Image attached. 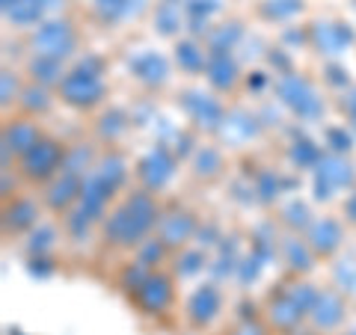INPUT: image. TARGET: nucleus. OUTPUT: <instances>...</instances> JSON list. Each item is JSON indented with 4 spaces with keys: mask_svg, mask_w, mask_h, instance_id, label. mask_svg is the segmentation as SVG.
<instances>
[{
    "mask_svg": "<svg viewBox=\"0 0 356 335\" xmlns=\"http://www.w3.org/2000/svg\"><path fill=\"white\" fill-rule=\"evenodd\" d=\"M154 27L163 36H172V33L181 30V3L178 0H161L154 6Z\"/></svg>",
    "mask_w": 356,
    "mask_h": 335,
    "instance_id": "obj_26",
    "label": "nucleus"
},
{
    "mask_svg": "<svg viewBox=\"0 0 356 335\" xmlns=\"http://www.w3.org/2000/svg\"><path fill=\"white\" fill-rule=\"evenodd\" d=\"M42 137H39V128L33 125L30 119H15L3 128V166H9V158L13 154H27L33 146H36Z\"/></svg>",
    "mask_w": 356,
    "mask_h": 335,
    "instance_id": "obj_11",
    "label": "nucleus"
},
{
    "mask_svg": "<svg viewBox=\"0 0 356 335\" xmlns=\"http://www.w3.org/2000/svg\"><path fill=\"white\" fill-rule=\"evenodd\" d=\"M27 69H30L33 81H36L39 86H54V83L60 86L63 77H65L63 63H60V60H51V57H33Z\"/></svg>",
    "mask_w": 356,
    "mask_h": 335,
    "instance_id": "obj_25",
    "label": "nucleus"
},
{
    "mask_svg": "<svg viewBox=\"0 0 356 335\" xmlns=\"http://www.w3.org/2000/svg\"><path fill=\"white\" fill-rule=\"evenodd\" d=\"M196 234V217L187 214V211H172V214L161 217L158 222V238L166 247H184Z\"/></svg>",
    "mask_w": 356,
    "mask_h": 335,
    "instance_id": "obj_15",
    "label": "nucleus"
},
{
    "mask_svg": "<svg viewBox=\"0 0 356 335\" xmlns=\"http://www.w3.org/2000/svg\"><path fill=\"white\" fill-rule=\"evenodd\" d=\"M134 297H137V303H140V309L146 311V315H161V311H166V309H170V303H172V282H170V276L149 273V279L143 282V288Z\"/></svg>",
    "mask_w": 356,
    "mask_h": 335,
    "instance_id": "obj_9",
    "label": "nucleus"
},
{
    "mask_svg": "<svg viewBox=\"0 0 356 335\" xmlns=\"http://www.w3.org/2000/svg\"><path fill=\"white\" fill-rule=\"evenodd\" d=\"M270 63H276L280 69H288V57H285V54H270Z\"/></svg>",
    "mask_w": 356,
    "mask_h": 335,
    "instance_id": "obj_56",
    "label": "nucleus"
},
{
    "mask_svg": "<svg viewBox=\"0 0 356 335\" xmlns=\"http://www.w3.org/2000/svg\"><path fill=\"white\" fill-rule=\"evenodd\" d=\"M54 243H57V231H54V226H36V229L30 231L27 250L33 255H44L48 250H54Z\"/></svg>",
    "mask_w": 356,
    "mask_h": 335,
    "instance_id": "obj_39",
    "label": "nucleus"
},
{
    "mask_svg": "<svg viewBox=\"0 0 356 335\" xmlns=\"http://www.w3.org/2000/svg\"><path fill=\"white\" fill-rule=\"evenodd\" d=\"M15 27H30V24H39L42 15H44V6L39 0H18L15 6H9L3 13Z\"/></svg>",
    "mask_w": 356,
    "mask_h": 335,
    "instance_id": "obj_28",
    "label": "nucleus"
},
{
    "mask_svg": "<svg viewBox=\"0 0 356 335\" xmlns=\"http://www.w3.org/2000/svg\"><path fill=\"white\" fill-rule=\"evenodd\" d=\"M107 95V86L102 81V60L98 57H83L77 69L65 72L60 83V98L72 107H95Z\"/></svg>",
    "mask_w": 356,
    "mask_h": 335,
    "instance_id": "obj_2",
    "label": "nucleus"
},
{
    "mask_svg": "<svg viewBox=\"0 0 356 335\" xmlns=\"http://www.w3.org/2000/svg\"><path fill=\"white\" fill-rule=\"evenodd\" d=\"M341 107H344V113H348L350 125H353V131H356V86L350 89V92H344V98H341Z\"/></svg>",
    "mask_w": 356,
    "mask_h": 335,
    "instance_id": "obj_50",
    "label": "nucleus"
},
{
    "mask_svg": "<svg viewBox=\"0 0 356 335\" xmlns=\"http://www.w3.org/2000/svg\"><path fill=\"white\" fill-rule=\"evenodd\" d=\"M51 270H54V267H51L48 259H42V255H33V259H30V273L33 276H51Z\"/></svg>",
    "mask_w": 356,
    "mask_h": 335,
    "instance_id": "obj_51",
    "label": "nucleus"
},
{
    "mask_svg": "<svg viewBox=\"0 0 356 335\" xmlns=\"http://www.w3.org/2000/svg\"><path fill=\"white\" fill-rule=\"evenodd\" d=\"M172 172H175V158L166 146H154L137 166V175L146 190H161L172 178Z\"/></svg>",
    "mask_w": 356,
    "mask_h": 335,
    "instance_id": "obj_7",
    "label": "nucleus"
},
{
    "mask_svg": "<svg viewBox=\"0 0 356 335\" xmlns=\"http://www.w3.org/2000/svg\"><path fill=\"white\" fill-rule=\"evenodd\" d=\"M315 181L327 184L332 193H336V190L353 187L356 172H353V166L348 161L339 158V154H327V158H321V163L315 166Z\"/></svg>",
    "mask_w": 356,
    "mask_h": 335,
    "instance_id": "obj_17",
    "label": "nucleus"
},
{
    "mask_svg": "<svg viewBox=\"0 0 356 335\" xmlns=\"http://www.w3.org/2000/svg\"><path fill=\"white\" fill-rule=\"evenodd\" d=\"M196 238H199V243H202V247H211V243L217 240L214 226H205V229H199V231H196Z\"/></svg>",
    "mask_w": 356,
    "mask_h": 335,
    "instance_id": "obj_53",
    "label": "nucleus"
},
{
    "mask_svg": "<svg viewBox=\"0 0 356 335\" xmlns=\"http://www.w3.org/2000/svg\"><path fill=\"white\" fill-rule=\"evenodd\" d=\"M282 178L276 175V172H270V170H261L259 175H255V187H252V193H259V199L261 202H273L276 196L282 193Z\"/></svg>",
    "mask_w": 356,
    "mask_h": 335,
    "instance_id": "obj_33",
    "label": "nucleus"
},
{
    "mask_svg": "<svg viewBox=\"0 0 356 335\" xmlns=\"http://www.w3.org/2000/svg\"><path fill=\"white\" fill-rule=\"evenodd\" d=\"M353 39H356L353 30L348 24H341V21H315L309 33V42L321 54H327V57H339L344 48H350Z\"/></svg>",
    "mask_w": 356,
    "mask_h": 335,
    "instance_id": "obj_6",
    "label": "nucleus"
},
{
    "mask_svg": "<svg viewBox=\"0 0 356 335\" xmlns=\"http://www.w3.org/2000/svg\"><path fill=\"white\" fill-rule=\"evenodd\" d=\"M92 146H86V142H81V146H72L69 152H65V161H63V172H72V175H81L86 178V172H92Z\"/></svg>",
    "mask_w": 356,
    "mask_h": 335,
    "instance_id": "obj_29",
    "label": "nucleus"
},
{
    "mask_svg": "<svg viewBox=\"0 0 356 335\" xmlns=\"http://www.w3.org/2000/svg\"><path fill=\"white\" fill-rule=\"evenodd\" d=\"M288 158H291L297 166H318L321 163V149L312 140H294Z\"/></svg>",
    "mask_w": 356,
    "mask_h": 335,
    "instance_id": "obj_36",
    "label": "nucleus"
},
{
    "mask_svg": "<svg viewBox=\"0 0 356 335\" xmlns=\"http://www.w3.org/2000/svg\"><path fill=\"white\" fill-rule=\"evenodd\" d=\"M264 81H267V77H264L261 72H255V74H252V81H250V86H252V89H261V86H264Z\"/></svg>",
    "mask_w": 356,
    "mask_h": 335,
    "instance_id": "obj_57",
    "label": "nucleus"
},
{
    "mask_svg": "<svg viewBox=\"0 0 356 335\" xmlns=\"http://www.w3.org/2000/svg\"><path fill=\"white\" fill-rule=\"evenodd\" d=\"M285 291L291 294L294 303L306 311V318H309V311H312V306H315V300H318V294H321L318 288H315V285H309V282H294V285H288Z\"/></svg>",
    "mask_w": 356,
    "mask_h": 335,
    "instance_id": "obj_41",
    "label": "nucleus"
},
{
    "mask_svg": "<svg viewBox=\"0 0 356 335\" xmlns=\"http://www.w3.org/2000/svg\"><path fill=\"white\" fill-rule=\"evenodd\" d=\"M146 279H149V267L131 264V267H125V270H122V279H119V282H122V288H125V291H134V294H137Z\"/></svg>",
    "mask_w": 356,
    "mask_h": 335,
    "instance_id": "obj_45",
    "label": "nucleus"
},
{
    "mask_svg": "<svg viewBox=\"0 0 356 335\" xmlns=\"http://www.w3.org/2000/svg\"><path fill=\"white\" fill-rule=\"evenodd\" d=\"M128 69L134 72V77H137L140 83H146V86H161L166 77H170V65H166V60L154 51L134 54V57L128 60Z\"/></svg>",
    "mask_w": 356,
    "mask_h": 335,
    "instance_id": "obj_16",
    "label": "nucleus"
},
{
    "mask_svg": "<svg viewBox=\"0 0 356 335\" xmlns=\"http://www.w3.org/2000/svg\"><path fill=\"white\" fill-rule=\"evenodd\" d=\"M205 74L214 89H232L238 83V63L232 57V51H214L208 48V65Z\"/></svg>",
    "mask_w": 356,
    "mask_h": 335,
    "instance_id": "obj_20",
    "label": "nucleus"
},
{
    "mask_svg": "<svg viewBox=\"0 0 356 335\" xmlns=\"http://www.w3.org/2000/svg\"><path fill=\"white\" fill-rule=\"evenodd\" d=\"M309 217H312V214H309V208H306L303 202H288V205L282 208V220H285L291 229H309V226H312Z\"/></svg>",
    "mask_w": 356,
    "mask_h": 335,
    "instance_id": "obj_44",
    "label": "nucleus"
},
{
    "mask_svg": "<svg viewBox=\"0 0 356 335\" xmlns=\"http://www.w3.org/2000/svg\"><path fill=\"white\" fill-rule=\"evenodd\" d=\"M276 95H280V101L285 107H291L300 119H318L324 113V101L318 98L315 86L294 72H285L280 81H276Z\"/></svg>",
    "mask_w": 356,
    "mask_h": 335,
    "instance_id": "obj_3",
    "label": "nucleus"
},
{
    "mask_svg": "<svg viewBox=\"0 0 356 335\" xmlns=\"http://www.w3.org/2000/svg\"><path fill=\"white\" fill-rule=\"evenodd\" d=\"M273 247H276V240H273V229L270 226H259L252 234V255L259 259L261 264L273 255Z\"/></svg>",
    "mask_w": 356,
    "mask_h": 335,
    "instance_id": "obj_40",
    "label": "nucleus"
},
{
    "mask_svg": "<svg viewBox=\"0 0 356 335\" xmlns=\"http://www.w3.org/2000/svg\"><path fill=\"white\" fill-rule=\"evenodd\" d=\"M81 193H83V178L72 172H60L44 190V202H48L51 211H69L72 205L81 202Z\"/></svg>",
    "mask_w": 356,
    "mask_h": 335,
    "instance_id": "obj_13",
    "label": "nucleus"
},
{
    "mask_svg": "<svg viewBox=\"0 0 356 335\" xmlns=\"http://www.w3.org/2000/svg\"><path fill=\"white\" fill-rule=\"evenodd\" d=\"M143 6H146V0H95V13L104 24H116V21L134 18Z\"/></svg>",
    "mask_w": 356,
    "mask_h": 335,
    "instance_id": "obj_22",
    "label": "nucleus"
},
{
    "mask_svg": "<svg viewBox=\"0 0 356 335\" xmlns=\"http://www.w3.org/2000/svg\"><path fill=\"white\" fill-rule=\"evenodd\" d=\"M222 170V154L214 146H199L193 152V172L199 178H214Z\"/></svg>",
    "mask_w": 356,
    "mask_h": 335,
    "instance_id": "obj_30",
    "label": "nucleus"
},
{
    "mask_svg": "<svg viewBox=\"0 0 356 335\" xmlns=\"http://www.w3.org/2000/svg\"><path fill=\"white\" fill-rule=\"evenodd\" d=\"M39 222V205L33 199H13L3 208V229L6 231H30Z\"/></svg>",
    "mask_w": 356,
    "mask_h": 335,
    "instance_id": "obj_21",
    "label": "nucleus"
},
{
    "mask_svg": "<svg viewBox=\"0 0 356 335\" xmlns=\"http://www.w3.org/2000/svg\"><path fill=\"white\" fill-rule=\"evenodd\" d=\"M175 60H178V69L184 72H202L208 65V54L193 39H184L175 44Z\"/></svg>",
    "mask_w": 356,
    "mask_h": 335,
    "instance_id": "obj_27",
    "label": "nucleus"
},
{
    "mask_svg": "<svg viewBox=\"0 0 356 335\" xmlns=\"http://www.w3.org/2000/svg\"><path fill=\"white\" fill-rule=\"evenodd\" d=\"M63 161H65V149L54 140H39L27 154H21V172L30 181H48L57 172H63Z\"/></svg>",
    "mask_w": 356,
    "mask_h": 335,
    "instance_id": "obj_5",
    "label": "nucleus"
},
{
    "mask_svg": "<svg viewBox=\"0 0 356 335\" xmlns=\"http://www.w3.org/2000/svg\"><path fill=\"white\" fill-rule=\"evenodd\" d=\"M220 306H222L220 288L208 282L202 288H196L191 300H187V318L193 320V327H208V323L220 315Z\"/></svg>",
    "mask_w": 356,
    "mask_h": 335,
    "instance_id": "obj_14",
    "label": "nucleus"
},
{
    "mask_svg": "<svg viewBox=\"0 0 356 335\" xmlns=\"http://www.w3.org/2000/svg\"><path fill=\"white\" fill-rule=\"evenodd\" d=\"M181 107L187 110V116L196 122V128H205V131H220L222 119H226V113H222V104L217 101V98L199 92V89L184 92Z\"/></svg>",
    "mask_w": 356,
    "mask_h": 335,
    "instance_id": "obj_8",
    "label": "nucleus"
},
{
    "mask_svg": "<svg viewBox=\"0 0 356 335\" xmlns=\"http://www.w3.org/2000/svg\"><path fill=\"white\" fill-rule=\"evenodd\" d=\"M232 335H267V332H264L261 323H255V320H241Z\"/></svg>",
    "mask_w": 356,
    "mask_h": 335,
    "instance_id": "obj_52",
    "label": "nucleus"
},
{
    "mask_svg": "<svg viewBox=\"0 0 356 335\" xmlns=\"http://www.w3.org/2000/svg\"><path fill=\"white\" fill-rule=\"evenodd\" d=\"M92 222H98V220L89 214L83 205H74L69 211V217H65V231H69L74 240H83L86 234H89V229H92Z\"/></svg>",
    "mask_w": 356,
    "mask_h": 335,
    "instance_id": "obj_32",
    "label": "nucleus"
},
{
    "mask_svg": "<svg viewBox=\"0 0 356 335\" xmlns=\"http://www.w3.org/2000/svg\"><path fill=\"white\" fill-rule=\"evenodd\" d=\"M303 9V0H264L261 13L264 18H273V21H282V18H291Z\"/></svg>",
    "mask_w": 356,
    "mask_h": 335,
    "instance_id": "obj_38",
    "label": "nucleus"
},
{
    "mask_svg": "<svg viewBox=\"0 0 356 335\" xmlns=\"http://www.w3.org/2000/svg\"><path fill=\"white\" fill-rule=\"evenodd\" d=\"M344 240V231H341V222L332 220V217H321V220H312V226L306 229V243L312 247L315 255H332Z\"/></svg>",
    "mask_w": 356,
    "mask_h": 335,
    "instance_id": "obj_12",
    "label": "nucleus"
},
{
    "mask_svg": "<svg viewBox=\"0 0 356 335\" xmlns=\"http://www.w3.org/2000/svg\"><path fill=\"white\" fill-rule=\"evenodd\" d=\"M30 44H33V51H36V57H51V60L63 63L74 51L77 36H74V27L69 21L57 18V21H44V24H39Z\"/></svg>",
    "mask_w": 356,
    "mask_h": 335,
    "instance_id": "obj_4",
    "label": "nucleus"
},
{
    "mask_svg": "<svg viewBox=\"0 0 356 335\" xmlns=\"http://www.w3.org/2000/svg\"><path fill=\"white\" fill-rule=\"evenodd\" d=\"M344 315H348V309H344V300L336 294V291H321L315 306H312L309 318H312V327L318 332H332L339 329L344 323Z\"/></svg>",
    "mask_w": 356,
    "mask_h": 335,
    "instance_id": "obj_10",
    "label": "nucleus"
},
{
    "mask_svg": "<svg viewBox=\"0 0 356 335\" xmlns=\"http://www.w3.org/2000/svg\"><path fill=\"white\" fill-rule=\"evenodd\" d=\"M344 217H348L350 222H356V190L348 196V202H344Z\"/></svg>",
    "mask_w": 356,
    "mask_h": 335,
    "instance_id": "obj_54",
    "label": "nucleus"
},
{
    "mask_svg": "<svg viewBox=\"0 0 356 335\" xmlns=\"http://www.w3.org/2000/svg\"><path fill=\"white\" fill-rule=\"evenodd\" d=\"M285 42H297V44H303V42H306V33H300V30H285Z\"/></svg>",
    "mask_w": 356,
    "mask_h": 335,
    "instance_id": "obj_55",
    "label": "nucleus"
},
{
    "mask_svg": "<svg viewBox=\"0 0 356 335\" xmlns=\"http://www.w3.org/2000/svg\"><path fill=\"white\" fill-rule=\"evenodd\" d=\"M15 95L21 98V92H18V77L13 72H3V74H0V104L9 107Z\"/></svg>",
    "mask_w": 356,
    "mask_h": 335,
    "instance_id": "obj_47",
    "label": "nucleus"
},
{
    "mask_svg": "<svg viewBox=\"0 0 356 335\" xmlns=\"http://www.w3.org/2000/svg\"><path fill=\"white\" fill-rule=\"evenodd\" d=\"M332 279H336L339 291H348L353 294L356 291V259H341L332 270Z\"/></svg>",
    "mask_w": 356,
    "mask_h": 335,
    "instance_id": "obj_42",
    "label": "nucleus"
},
{
    "mask_svg": "<svg viewBox=\"0 0 356 335\" xmlns=\"http://www.w3.org/2000/svg\"><path fill=\"white\" fill-rule=\"evenodd\" d=\"M241 36H243V27L238 21H229V24H220L217 30L208 33V44L214 51H232L241 42Z\"/></svg>",
    "mask_w": 356,
    "mask_h": 335,
    "instance_id": "obj_31",
    "label": "nucleus"
},
{
    "mask_svg": "<svg viewBox=\"0 0 356 335\" xmlns=\"http://www.w3.org/2000/svg\"><path fill=\"white\" fill-rule=\"evenodd\" d=\"M259 131H261V125L252 113H247V110H232V113H226V119H222L217 133L229 146H241V142L259 137Z\"/></svg>",
    "mask_w": 356,
    "mask_h": 335,
    "instance_id": "obj_18",
    "label": "nucleus"
},
{
    "mask_svg": "<svg viewBox=\"0 0 356 335\" xmlns=\"http://www.w3.org/2000/svg\"><path fill=\"white\" fill-rule=\"evenodd\" d=\"M163 252H166V243L161 238H146L137 247V264L143 267H154L163 261Z\"/></svg>",
    "mask_w": 356,
    "mask_h": 335,
    "instance_id": "obj_37",
    "label": "nucleus"
},
{
    "mask_svg": "<svg viewBox=\"0 0 356 335\" xmlns=\"http://www.w3.org/2000/svg\"><path fill=\"white\" fill-rule=\"evenodd\" d=\"M327 83H330V86H336V89L348 86V83H350L348 69H344V65H339V63H330V65H327Z\"/></svg>",
    "mask_w": 356,
    "mask_h": 335,
    "instance_id": "obj_49",
    "label": "nucleus"
},
{
    "mask_svg": "<svg viewBox=\"0 0 356 335\" xmlns=\"http://www.w3.org/2000/svg\"><path fill=\"white\" fill-rule=\"evenodd\" d=\"M348 335H356V329H353V332H348Z\"/></svg>",
    "mask_w": 356,
    "mask_h": 335,
    "instance_id": "obj_59",
    "label": "nucleus"
},
{
    "mask_svg": "<svg viewBox=\"0 0 356 335\" xmlns=\"http://www.w3.org/2000/svg\"><path fill=\"white\" fill-rule=\"evenodd\" d=\"M303 318H306V311L294 303L288 291H280L276 297H270V303H267V320H270L276 329H282V332L297 329Z\"/></svg>",
    "mask_w": 356,
    "mask_h": 335,
    "instance_id": "obj_19",
    "label": "nucleus"
},
{
    "mask_svg": "<svg viewBox=\"0 0 356 335\" xmlns=\"http://www.w3.org/2000/svg\"><path fill=\"white\" fill-rule=\"evenodd\" d=\"M158 205L149 196V190H137L134 196H128L113 214L104 220L102 234L107 243L113 247H140L146 240V234L158 226Z\"/></svg>",
    "mask_w": 356,
    "mask_h": 335,
    "instance_id": "obj_1",
    "label": "nucleus"
},
{
    "mask_svg": "<svg viewBox=\"0 0 356 335\" xmlns=\"http://www.w3.org/2000/svg\"><path fill=\"white\" fill-rule=\"evenodd\" d=\"M282 259H285V264L291 267V270L306 273V270H312L315 252H312V247H309L306 240H300V238H285V240H282Z\"/></svg>",
    "mask_w": 356,
    "mask_h": 335,
    "instance_id": "obj_23",
    "label": "nucleus"
},
{
    "mask_svg": "<svg viewBox=\"0 0 356 335\" xmlns=\"http://www.w3.org/2000/svg\"><path fill=\"white\" fill-rule=\"evenodd\" d=\"M92 172L102 178L107 187L119 190L122 184H125V178H128V163H125V158H122V154H107V158H102V161L95 163Z\"/></svg>",
    "mask_w": 356,
    "mask_h": 335,
    "instance_id": "obj_24",
    "label": "nucleus"
},
{
    "mask_svg": "<svg viewBox=\"0 0 356 335\" xmlns=\"http://www.w3.org/2000/svg\"><path fill=\"white\" fill-rule=\"evenodd\" d=\"M202 267H205V255L199 252V250H187V252L178 255L175 273L181 276V279H187V276H196L199 270H202Z\"/></svg>",
    "mask_w": 356,
    "mask_h": 335,
    "instance_id": "obj_43",
    "label": "nucleus"
},
{
    "mask_svg": "<svg viewBox=\"0 0 356 335\" xmlns=\"http://www.w3.org/2000/svg\"><path fill=\"white\" fill-rule=\"evenodd\" d=\"M327 146L336 154H341V152H350L353 140H350V133L344 128H327Z\"/></svg>",
    "mask_w": 356,
    "mask_h": 335,
    "instance_id": "obj_48",
    "label": "nucleus"
},
{
    "mask_svg": "<svg viewBox=\"0 0 356 335\" xmlns=\"http://www.w3.org/2000/svg\"><path fill=\"white\" fill-rule=\"evenodd\" d=\"M128 116L122 113V110H107V113L98 119V133L102 137H107V140H116V137H122V133L128 131Z\"/></svg>",
    "mask_w": 356,
    "mask_h": 335,
    "instance_id": "obj_35",
    "label": "nucleus"
},
{
    "mask_svg": "<svg viewBox=\"0 0 356 335\" xmlns=\"http://www.w3.org/2000/svg\"><path fill=\"white\" fill-rule=\"evenodd\" d=\"M0 3H3V13H6V9H9V6H15L18 0H0Z\"/></svg>",
    "mask_w": 356,
    "mask_h": 335,
    "instance_id": "obj_58",
    "label": "nucleus"
},
{
    "mask_svg": "<svg viewBox=\"0 0 356 335\" xmlns=\"http://www.w3.org/2000/svg\"><path fill=\"white\" fill-rule=\"evenodd\" d=\"M261 261L255 259V255L250 252L247 259H241V264H238V270H235V276H238V282L241 285H250V282H255V276H259V270H261Z\"/></svg>",
    "mask_w": 356,
    "mask_h": 335,
    "instance_id": "obj_46",
    "label": "nucleus"
},
{
    "mask_svg": "<svg viewBox=\"0 0 356 335\" xmlns=\"http://www.w3.org/2000/svg\"><path fill=\"white\" fill-rule=\"evenodd\" d=\"M21 107H24L27 113H44V110L51 107L48 89L39 86V83H33V86H27V89H21Z\"/></svg>",
    "mask_w": 356,
    "mask_h": 335,
    "instance_id": "obj_34",
    "label": "nucleus"
}]
</instances>
